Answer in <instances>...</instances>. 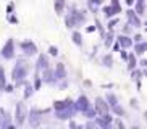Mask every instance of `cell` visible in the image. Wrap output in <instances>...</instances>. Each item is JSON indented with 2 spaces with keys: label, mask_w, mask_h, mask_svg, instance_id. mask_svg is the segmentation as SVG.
<instances>
[{
  "label": "cell",
  "mask_w": 147,
  "mask_h": 129,
  "mask_svg": "<svg viewBox=\"0 0 147 129\" xmlns=\"http://www.w3.org/2000/svg\"><path fill=\"white\" fill-rule=\"evenodd\" d=\"M26 74H28V64L24 61H18L13 69V79L15 81H21L23 77H26Z\"/></svg>",
  "instance_id": "cell-1"
},
{
  "label": "cell",
  "mask_w": 147,
  "mask_h": 129,
  "mask_svg": "<svg viewBox=\"0 0 147 129\" xmlns=\"http://www.w3.org/2000/svg\"><path fill=\"white\" fill-rule=\"evenodd\" d=\"M24 118H26V108L23 103H18L16 105V113H15V120H16V124L21 126L24 123Z\"/></svg>",
  "instance_id": "cell-2"
},
{
  "label": "cell",
  "mask_w": 147,
  "mask_h": 129,
  "mask_svg": "<svg viewBox=\"0 0 147 129\" xmlns=\"http://www.w3.org/2000/svg\"><path fill=\"white\" fill-rule=\"evenodd\" d=\"M13 55H15V44L10 39L8 42L5 44V47L2 48V56L3 58H13Z\"/></svg>",
  "instance_id": "cell-3"
},
{
  "label": "cell",
  "mask_w": 147,
  "mask_h": 129,
  "mask_svg": "<svg viewBox=\"0 0 147 129\" xmlns=\"http://www.w3.org/2000/svg\"><path fill=\"white\" fill-rule=\"evenodd\" d=\"M104 11H105V16H107V18H110V16H113V15H117V13H120V11H121V8H120V5H118V2H117V0H113L112 7H105V8H104Z\"/></svg>",
  "instance_id": "cell-4"
},
{
  "label": "cell",
  "mask_w": 147,
  "mask_h": 129,
  "mask_svg": "<svg viewBox=\"0 0 147 129\" xmlns=\"http://www.w3.org/2000/svg\"><path fill=\"white\" fill-rule=\"evenodd\" d=\"M73 112H74L73 105H69V107L63 108V110H57V116H58L60 120H66V118H69V116L73 115Z\"/></svg>",
  "instance_id": "cell-5"
},
{
  "label": "cell",
  "mask_w": 147,
  "mask_h": 129,
  "mask_svg": "<svg viewBox=\"0 0 147 129\" xmlns=\"http://www.w3.org/2000/svg\"><path fill=\"white\" fill-rule=\"evenodd\" d=\"M89 107H91V105H89V100H87L84 95H81V97L78 99V102H76V110H79V112H86Z\"/></svg>",
  "instance_id": "cell-6"
},
{
  "label": "cell",
  "mask_w": 147,
  "mask_h": 129,
  "mask_svg": "<svg viewBox=\"0 0 147 129\" xmlns=\"http://www.w3.org/2000/svg\"><path fill=\"white\" fill-rule=\"evenodd\" d=\"M21 48L24 50V53H28V55H34L36 52H37V48H36V45L32 42H23Z\"/></svg>",
  "instance_id": "cell-7"
},
{
  "label": "cell",
  "mask_w": 147,
  "mask_h": 129,
  "mask_svg": "<svg viewBox=\"0 0 147 129\" xmlns=\"http://www.w3.org/2000/svg\"><path fill=\"white\" fill-rule=\"evenodd\" d=\"M55 77L57 79H65L66 77V71H65V66L61 63L57 64V69H55Z\"/></svg>",
  "instance_id": "cell-8"
},
{
  "label": "cell",
  "mask_w": 147,
  "mask_h": 129,
  "mask_svg": "<svg viewBox=\"0 0 147 129\" xmlns=\"http://www.w3.org/2000/svg\"><path fill=\"white\" fill-rule=\"evenodd\" d=\"M95 110H100L102 113H108V105L102 99H95Z\"/></svg>",
  "instance_id": "cell-9"
},
{
  "label": "cell",
  "mask_w": 147,
  "mask_h": 129,
  "mask_svg": "<svg viewBox=\"0 0 147 129\" xmlns=\"http://www.w3.org/2000/svg\"><path fill=\"white\" fill-rule=\"evenodd\" d=\"M118 42H120L121 47H125V48L133 45V40H131L129 37H126V36H120V37H118Z\"/></svg>",
  "instance_id": "cell-10"
},
{
  "label": "cell",
  "mask_w": 147,
  "mask_h": 129,
  "mask_svg": "<svg viewBox=\"0 0 147 129\" xmlns=\"http://www.w3.org/2000/svg\"><path fill=\"white\" fill-rule=\"evenodd\" d=\"M128 18H129V24H133L134 28H139V26H141V21H139V18L134 15V11H128Z\"/></svg>",
  "instance_id": "cell-11"
},
{
  "label": "cell",
  "mask_w": 147,
  "mask_h": 129,
  "mask_svg": "<svg viewBox=\"0 0 147 129\" xmlns=\"http://www.w3.org/2000/svg\"><path fill=\"white\" fill-rule=\"evenodd\" d=\"M69 105H73V102L68 99V100H63V102H55L53 107H55V112H57V110H63V108L69 107Z\"/></svg>",
  "instance_id": "cell-12"
},
{
  "label": "cell",
  "mask_w": 147,
  "mask_h": 129,
  "mask_svg": "<svg viewBox=\"0 0 147 129\" xmlns=\"http://www.w3.org/2000/svg\"><path fill=\"white\" fill-rule=\"evenodd\" d=\"M49 66V61H47V56L40 55L39 60H37V69H42V68H47Z\"/></svg>",
  "instance_id": "cell-13"
},
{
  "label": "cell",
  "mask_w": 147,
  "mask_h": 129,
  "mask_svg": "<svg viewBox=\"0 0 147 129\" xmlns=\"http://www.w3.org/2000/svg\"><path fill=\"white\" fill-rule=\"evenodd\" d=\"M29 123H31V126H32V128H37V126L40 124V118L37 115H31L29 116Z\"/></svg>",
  "instance_id": "cell-14"
},
{
  "label": "cell",
  "mask_w": 147,
  "mask_h": 129,
  "mask_svg": "<svg viewBox=\"0 0 147 129\" xmlns=\"http://www.w3.org/2000/svg\"><path fill=\"white\" fill-rule=\"evenodd\" d=\"M136 13L138 15H144V0H138V3H136Z\"/></svg>",
  "instance_id": "cell-15"
},
{
  "label": "cell",
  "mask_w": 147,
  "mask_h": 129,
  "mask_svg": "<svg viewBox=\"0 0 147 129\" xmlns=\"http://www.w3.org/2000/svg\"><path fill=\"white\" fill-rule=\"evenodd\" d=\"M63 7H65V0H55V11L57 13H61Z\"/></svg>",
  "instance_id": "cell-16"
},
{
  "label": "cell",
  "mask_w": 147,
  "mask_h": 129,
  "mask_svg": "<svg viewBox=\"0 0 147 129\" xmlns=\"http://www.w3.org/2000/svg\"><path fill=\"white\" fill-rule=\"evenodd\" d=\"M107 102L110 103V107H115V105H118V102H117V97L113 94H108L107 95Z\"/></svg>",
  "instance_id": "cell-17"
},
{
  "label": "cell",
  "mask_w": 147,
  "mask_h": 129,
  "mask_svg": "<svg viewBox=\"0 0 147 129\" xmlns=\"http://www.w3.org/2000/svg\"><path fill=\"white\" fill-rule=\"evenodd\" d=\"M146 48H147V45H146V44H138V45H136V53H139V55H142L144 52H146Z\"/></svg>",
  "instance_id": "cell-18"
},
{
  "label": "cell",
  "mask_w": 147,
  "mask_h": 129,
  "mask_svg": "<svg viewBox=\"0 0 147 129\" xmlns=\"http://www.w3.org/2000/svg\"><path fill=\"white\" fill-rule=\"evenodd\" d=\"M128 61H129V64H128V68L129 69L136 68V58H134V55H128Z\"/></svg>",
  "instance_id": "cell-19"
},
{
  "label": "cell",
  "mask_w": 147,
  "mask_h": 129,
  "mask_svg": "<svg viewBox=\"0 0 147 129\" xmlns=\"http://www.w3.org/2000/svg\"><path fill=\"white\" fill-rule=\"evenodd\" d=\"M5 87V73H3V68L0 66V89Z\"/></svg>",
  "instance_id": "cell-20"
},
{
  "label": "cell",
  "mask_w": 147,
  "mask_h": 129,
  "mask_svg": "<svg viewBox=\"0 0 147 129\" xmlns=\"http://www.w3.org/2000/svg\"><path fill=\"white\" fill-rule=\"evenodd\" d=\"M42 79H44V81H47V82L52 81V73H50L47 68H45V73H44V77H42Z\"/></svg>",
  "instance_id": "cell-21"
},
{
  "label": "cell",
  "mask_w": 147,
  "mask_h": 129,
  "mask_svg": "<svg viewBox=\"0 0 147 129\" xmlns=\"http://www.w3.org/2000/svg\"><path fill=\"white\" fill-rule=\"evenodd\" d=\"M73 40H74V44H78V45H81V34H79V32H74L73 34Z\"/></svg>",
  "instance_id": "cell-22"
},
{
  "label": "cell",
  "mask_w": 147,
  "mask_h": 129,
  "mask_svg": "<svg viewBox=\"0 0 147 129\" xmlns=\"http://www.w3.org/2000/svg\"><path fill=\"white\" fill-rule=\"evenodd\" d=\"M112 108H113V112L117 113V115H123V113H125L123 112V108H120L118 105H115V107H112Z\"/></svg>",
  "instance_id": "cell-23"
},
{
  "label": "cell",
  "mask_w": 147,
  "mask_h": 129,
  "mask_svg": "<svg viewBox=\"0 0 147 129\" xmlns=\"http://www.w3.org/2000/svg\"><path fill=\"white\" fill-rule=\"evenodd\" d=\"M31 92H32V87H31L29 84H28V86H26V94H24V97H26V99L31 95Z\"/></svg>",
  "instance_id": "cell-24"
},
{
  "label": "cell",
  "mask_w": 147,
  "mask_h": 129,
  "mask_svg": "<svg viewBox=\"0 0 147 129\" xmlns=\"http://www.w3.org/2000/svg\"><path fill=\"white\" fill-rule=\"evenodd\" d=\"M49 52H50V55H57V53H58V48H57V47H50V48H49Z\"/></svg>",
  "instance_id": "cell-25"
},
{
  "label": "cell",
  "mask_w": 147,
  "mask_h": 129,
  "mask_svg": "<svg viewBox=\"0 0 147 129\" xmlns=\"http://www.w3.org/2000/svg\"><path fill=\"white\" fill-rule=\"evenodd\" d=\"M105 45H107V47H110V45H112V36H108V37H107V40H105Z\"/></svg>",
  "instance_id": "cell-26"
},
{
  "label": "cell",
  "mask_w": 147,
  "mask_h": 129,
  "mask_svg": "<svg viewBox=\"0 0 147 129\" xmlns=\"http://www.w3.org/2000/svg\"><path fill=\"white\" fill-rule=\"evenodd\" d=\"M139 76H141L139 71H134V73H133V79H139Z\"/></svg>",
  "instance_id": "cell-27"
},
{
  "label": "cell",
  "mask_w": 147,
  "mask_h": 129,
  "mask_svg": "<svg viewBox=\"0 0 147 129\" xmlns=\"http://www.w3.org/2000/svg\"><path fill=\"white\" fill-rule=\"evenodd\" d=\"M117 21H118V19H113V21H110V24H108V28H110V29H112L113 26L117 24Z\"/></svg>",
  "instance_id": "cell-28"
},
{
  "label": "cell",
  "mask_w": 147,
  "mask_h": 129,
  "mask_svg": "<svg viewBox=\"0 0 147 129\" xmlns=\"http://www.w3.org/2000/svg\"><path fill=\"white\" fill-rule=\"evenodd\" d=\"M104 61H105L107 64H110V63H112V58H110V56H105V58H104Z\"/></svg>",
  "instance_id": "cell-29"
},
{
  "label": "cell",
  "mask_w": 147,
  "mask_h": 129,
  "mask_svg": "<svg viewBox=\"0 0 147 129\" xmlns=\"http://www.w3.org/2000/svg\"><path fill=\"white\" fill-rule=\"evenodd\" d=\"M3 89H7V92H11V90H13V86H7V84H5Z\"/></svg>",
  "instance_id": "cell-30"
},
{
  "label": "cell",
  "mask_w": 147,
  "mask_h": 129,
  "mask_svg": "<svg viewBox=\"0 0 147 129\" xmlns=\"http://www.w3.org/2000/svg\"><path fill=\"white\" fill-rule=\"evenodd\" d=\"M39 86H40V77H37L36 79V89H39Z\"/></svg>",
  "instance_id": "cell-31"
},
{
  "label": "cell",
  "mask_w": 147,
  "mask_h": 129,
  "mask_svg": "<svg viewBox=\"0 0 147 129\" xmlns=\"http://www.w3.org/2000/svg\"><path fill=\"white\" fill-rule=\"evenodd\" d=\"M141 39H142V36H136V37H134V40H136V42H141Z\"/></svg>",
  "instance_id": "cell-32"
},
{
  "label": "cell",
  "mask_w": 147,
  "mask_h": 129,
  "mask_svg": "<svg viewBox=\"0 0 147 129\" xmlns=\"http://www.w3.org/2000/svg\"><path fill=\"white\" fill-rule=\"evenodd\" d=\"M89 2H95V5H97V3H102L104 0H89Z\"/></svg>",
  "instance_id": "cell-33"
},
{
  "label": "cell",
  "mask_w": 147,
  "mask_h": 129,
  "mask_svg": "<svg viewBox=\"0 0 147 129\" xmlns=\"http://www.w3.org/2000/svg\"><path fill=\"white\" fill-rule=\"evenodd\" d=\"M126 2H128V5H133V2H134V0H126Z\"/></svg>",
  "instance_id": "cell-34"
}]
</instances>
